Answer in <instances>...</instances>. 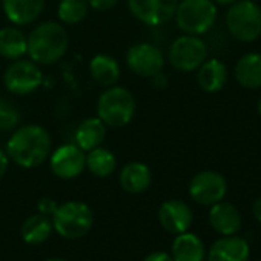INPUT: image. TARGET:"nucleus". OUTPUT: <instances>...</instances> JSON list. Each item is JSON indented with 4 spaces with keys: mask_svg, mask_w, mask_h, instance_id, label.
<instances>
[{
    "mask_svg": "<svg viewBox=\"0 0 261 261\" xmlns=\"http://www.w3.org/2000/svg\"><path fill=\"white\" fill-rule=\"evenodd\" d=\"M53 140L48 130L40 124L17 127L7 142V154L11 162L25 169L42 166L51 155Z\"/></svg>",
    "mask_w": 261,
    "mask_h": 261,
    "instance_id": "nucleus-1",
    "label": "nucleus"
},
{
    "mask_svg": "<svg viewBox=\"0 0 261 261\" xmlns=\"http://www.w3.org/2000/svg\"><path fill=\"white\" fill-rule=\"evenodd\" d=\"M27 54L37 65H54L68 51L69 39L62 23L43 22L36 27L27 37Z\"/></svg>",
    "mask_w": 261,
    "mask_h": 261,
    "instance_id": "nucleus-2",
    "label": "nucleus"
},
{
    "mask_svg": "<svg viewBox=\"0 0 261 261\" xmlns=\"http://www.w3.org/2000/svg\"><path fill=\"white\" fill-rule=\"evenodd\" d=\"M136 115V98L123 86H108L97 100V117L109 127H123Z\"/></svg>",
    "mask_w": 261,
    "mask_h": 261,
    "instance_id": "nucleus-3",
    "label": "nucleus"
},
{
    "mask_svg": "<svg viewBox=\"0 0 261 261\" xmlns=\"http://www.w3.org/2000/svg\"><path fill=\"white\" fill-rule=\"evenodd\" d=\"M224 25L235 40L252 43L261 37V7L252 0H237L227 7Z\"/></svg>",
    "mask_w": 261,
    "mask_h": 261,
    "instance_id": "nucleus-4",
    "label": "nucleus"
},
{
    "mask_svg": "<svg viewBox=\"0 0 261 261\" xmlns=\"http://www.w3.org/2000/svg\"><path fill=\"white\" fill-rule=\"evenodd\" d=\"M218 17L217 5L212 0H178L174 14L180 31L191 36H203L209 33Z\"/></svg>",
    "mask_w": 261,
    "mask_h": 261,
    "instance_id": "nucleus-5",
    "label": "nucleus"
},
{
    "mask_svg": "<svg viewBox=\"0 0 261 261\" xmlns=\"http://www.w3.org/2000/svg\"><path fill=\"white\" fill-rule=\"evenodd\" d=\"M54 230L65 240H79L85 237L94 224L92 209L83 201H65L57 206L51 217Z\"/></svg>",
    "mask_w": 261,
    "mask_h": 261,
    "instance_id": "nucleus-6",
    "label": "nucleus"
},
{
    "mask_svg": "<svg viewBox=\"0 0 261 261\" xmlns=\"http://www.w3.org/2000/svg\"><path fill=\"white\" fill-rule=\"evenodd\" d=\"M169 63L183 72H192L207 59V45L200 36L185 34L175 39L168 53Z\"/></svg>",
    "mask_w": 261,
    "mask_h": 261,
    "instance_id": "nucleus-7",
    "label": "nucleus"
},
{
    "mask_svg": "<svg viewBox=\"0 0 261 261\" xmlns=\"http://www.w3.org/2000/svg\"><path fill=\"white\" fill-rule=\"evenodd\" d=\"M43 74L31 59H17L7 68L4 74L5 88L16 95H28L42 86Z\"/></svg>",
    "mask_w": 261,
    "mask_h": 261,
    "instance_id": "nucleus-8",
    "label": "nucleus"
},
{
    "mask_svg": "<svg viewBox=\"0 0 261 261\" xmlns=\"http://www.w3.org/2000/svg\"><path fill=\"white\" fill-rule=\"evenodd\" d=\"M126 65L136 75L152 79L163 71L165 56L152 43H136L126 51Z\"/></svg>",
    "mask_w": 261,
    "mask_h": 261,
    "instance_id": "nucleus-9",
    "label": "nucleus"
},
{
    "mask_svg": "<svg viewBox=\"0 0 261 261\" xmlns=\"http://www.w3.org/2000/svg\"><path fill=\"white\" fill-rule=\"evenodd\" d=\"M227 192V181L217 171H201L189 181L191 198L201 206H212L221 201Z\"/></svg>",
    "mask_w": 261,
    "mask_h": 261,
    "instance_id": "nucleus-10",
    "label": "nucleus"
},
{
    "mask_svg": "<svg viewBox=\"0 0 261 261\" xmlns=\"http://www.w3.org/2000/svg\"><path fill=\"white\" fill-rule=\"evenodd\" d=\"M51 172L62 180H72L86 169V152L75 143L62 145L49 155Z\"/></svg>",
    "mask_w": 261,
    "mask_h": 261,
    "instance_id": "nucleus-11",
    "label": "nucleus"
},
{
    "mask_svg": "<svg viewBox=\"0 0 261 261\" xmlns=\"http://www.w3.org/2000/svg\"><path fill=\"white\" fill-rule=\"evenodd\" d=\"M178 0H127L129 11L148 27H160L174 19Z\"/></svg>",
    "mask_w": 261,
    "mask_h": 261,
    "instance_id": "nucleus-12",
    "label": "nucleus"
},
{
    "mask_svg": "<svg viewBox=\"0 0 261 261\" xmlns=\"http://www.w3.org/2000/svg\"><path fill=\"white\" fill-rule=\"evenodd\" d=\"M159 221L162 227L174 235L188 232L194 221V212L189 204L181 200H166L159 209Z\"/></svg>",
    "mask_w": 261,
    "mask_h": 261,
    "instance_id": "nucleus-13",
    "label": "nucleus"
},
{
    "mask_svg": "<svg viewBox=\"0 0 261 261\" xmlns=\"http://www.w3.org/2000/svg\"><path fill=\"white\" fill-rule=\"evenodd\" d=\"M206 258L207 261H249L250 247L244 238L226 235L211 246Z\"/></svg>",
    "mask_w": 261,
    "mask_h": 261,
    "instance_id": "nucleus-14",
    "label": "nucleus"
},
{
    "mask_svg": "<svg viewBox=\"0 0 261 261\" xmlns=\"http://www.w3.org/2000/svg\"><path fill=\"white\" fill-rule=\"evenodd\" d=\"M2 8L13 25L25 27L40 17L45 0H2Z\"/></svg>",
    "mask_w": 261,
    "mask_h": 261,
    "instance_id": "nucleus-15",
    "label": "nucleus"
},
{
    "mask_svg": "<svg viewBox=\"0 0 261 261\" xmlns=\"http://www.w3.org/2000/svg\"><path fill=\"white\" fill-rule=\"evenodd\" d=\"M209 223L212 229L223 237L235 235L241 229V214L232 203L221 200L211 206Z\"/></svg>",
    "mask_w": 261,
    "mask_h": 261,
    "instance_id": "nucleus-16",
    "label": "nucleus"
},
{
    "mask_svg": "<svg viewBox=\"0 0 261 261\" xmlns=\"http://www.w3.org/2000/svg\"><path fill=\"white\" fill-rule=\"evenodd\" d=\"M229 80L227 66L218 59H206L197 69V83L207 94L220 92Z\"/></svg>",
    "mask_w": 261,
    "mask_h": 261,
    "instance_id": "nucleus-17",
    "label": "nucleus"
},
{
    "mask_svg": "<svg viewBox=\"0 0 261 261\" xmlns=\"http://www.w3.org/2000/svg\"><path fill=\"white\" fill-rule=\"evenodd\" d=\"M118 181L126 192L142 194L149 189L152 183V172L149 166L142 162H129L121 168Z\"/></svg>",
    "mask_w": 261,
    "mask_h": 261,
    "instance_id": "nucleus-18",
    "label": "nucleus"
},
{
    "mask_svg": "<svg viewBox=\"0 0 261 261\" xmlns=\"http://www.w3.org/2000/svg\"><path fill=\"white\" fill-rule=\"evenodd\" d=\"M237 83L244 89L261 88V53H247L241 56L233 68Z\"/></svg>",
    "mask_w": 261,
    "mask_h": 261,
    "instance_id": "nucleus-19",
    "label": "nucleus"
},
{
    "mask_svg": "<svg viewBox=\"0 0 261 261\" xmlns=\"http://www.w3.org/2000/svg\"><path fill=\"white\" fill-rule=\"evenodd\" d=\"M171 256L174 261H204L206 247L200 237L191 232H183L175 237Z\"/></svg>",
    "mask_w": 261,
    "mask_h": 261,
    "instance_id": "nucleus-20",
    "label": "nucleus"
},
{
    "mask_svg": "<svg viewBox=\"0 0 261 261\" xmlns=\"http://www.w3.org/2000/svg\"><path fill=\"white\" fill-rule=\"evenodd\" d=\"M105 137L106 124L98 117L85 118L75 129V145L85 152H89L91 149L101 146Z\"/></svg>",
    "mask_w": 261,
    "mask_h": 261,
    "instance_id": "nucleus-21",
    "label": "nucleus"
},
{
    "mask_svg": "<svg viewBox=\"0 0 261 261\" xmlns=\"http://www.w3.org/2000/svg\"><path fill=\"white\" fill-rule=\"evenodd\" d=\"M54 227H53V221L49 217L43 215V214H34L31 217H28L20 227V237L27 244H42L45 243L51 233H53Z\"/></svg>",
    "mask_w": 261,
    "mask_h": 261,
    "instance_id": "nucleus-22",
    "label": "nucleus"
},
{
    "mask_svg": "<svg viewBox=\"0 0 261 261\" xmlns=\"http://www.w3.org/2000/svg\"><path fill=\"white\" fill-rule=\"evenodd\" d=\"M120 65L118 62L108 54H97L89 62L91 77L101 86H112L120 79Z\"/></svg>",
    "mask_w": 261,
    "mask_h": 261,
    "instance_id": "nucleus-23",
    "label": "nucleus"
},
{
    "mask_svg": "<svg viewBox=\"0 0 261 261\" xmlns=\"http://www.w3.org/2000/svg\"><path fill=\"white\" fill-rule=\"evenodd\" d=\"M27 36L17 27H5L0 30V56L8 60H17L27 54Z\"/></svg>",
    "mask_w": 261,
    "mask_h": 261,
    "instance_id": "nucleus-24",
    "label": "nucleus"
},
{
    "mask_svg": "<svg viewBox=\"0 0 261 261\" xmlns=\"http://www.w3.org/2000/svg\"><path fill=\"white\" fill-rule=\"evenodd\" d=\"M86 168L92 175L105 178L114 174L117 168V159L109 149L98 146L86 152Z\"/></svg>",
    "mask_w": 261,
    "mask_h": 261,
    "instance_id": "nucleus-25",
    "label": "nucleus"
},
{
    "mask_svg": "<svg viewBox=\"0 0 261 261\" xmlns=\"http://www.w3.org/2000/svg\"><path fill=\"white\" fill-rule=\"evenodd\" d=\"M89 13L88 0H60L57 7L59 20L65 25H77L86 19Z\"/></svg>",
    "mask_w": 261,
    "mask_h": 261,
    "instance_id": "nucleus-26",
    "label": "nucleus"
},
{
    "mask_svg": "<svg viewBox=\"0 0 261 261\" xmlns=\"http://www.w3.org/2000/svg\"><path fill=\"white\" fill-rule=\"evenodd\" d=\"M20 123L19 109L5 98H0V130L16 129Z\"/></svg>",
    "mask_w": 261,
    "mask_h": 261,
    "instance_id": "nucleus-27",
    "label": "nucleus"
},
{
    "mask_svg": "<svg viewBox=\"0 0 261 261\" xmlns=\"http://www.w3.org/2000/svg\"><path fill=\"white\" fill-rule=\"evenodd\" d=\"M57 206H59V204H57L53 198H48V197L42 198V200L37 203V209H39V212H40V214H43V215H46V217H53V214L56 212Z\"/></svg>",
    "mask_w": 261,
    "mask_h": 261,
    "instance_id": "nucleus-28",
    "label": "nucleus"
},
{
    "mask_svg": "<svg viewBox=\"0 0 261 261\" xmlns=\"http://www.w3.org/2000/svg\"><path fill=\"white\" fill-rule=\"evenodd\" d=\"M88 4L95 11H108L118 4V0H88Z\"/></svg>",
    "mask_w": 261,
    "mask_h": 261,
    "instance_id": "nucleus-29",
    "label": "nucleus"
},
{
    "mask_svg": "<svg viewBox=\"0 0 261 261\" xmlns=\"http://www.w3.org/2000/svg\"><path fill=\"white\" fill-rule=\"evenodd\" d=\"M143 261H174V259H172V256L169 253L159 250V252H152V253L146 255L143 258Z\"/></svg>",
    "mask_w": 261,
    "mask_h": 261,
    "instance_id": "nucleus-30",
    "label": "nucleus"
},
{
    "mask_svg": "<svg viewBox=\"0 0 261 261\" xmlns=\"http://www.w3.org/2000/svg\"><path fill=\"white\" fill-rule=\"evenodd\" d=\"M8 166H10V157L5 151L0 149V180H2L4 175L7 174Z\"/></svg>",
    "mask_w": 261,
    "mask_h": 261,
    "instance_id": "nucleus-31",
    "label": "nucleus"
},
{
    "mask_svg": "<svg viewBox=\"0 0 261 261\" xmlns=\"http://www.w3.org/2000/svg\"><path fill=\"white\" fill-rule=\"evenodd\" d=\"M252 212H253V217L261 223V197H259V198H256V200L253 201Z\"/></svg>",
    "mask_w": 261,
    "mask_h": 261,
    "instance_id": "nucleus-32",
    "label": "nucleus"
},
{
    "mask_svg": "<svg viewBox=\"0 0 261 261\" xmlns=\"http://www.w3.org/2000/svg\"><path fill=\"white\" fill-rule=\"evenodd\" d=\"M212 2H214L217 7H230L232 4L237 2V0H212Z\"/></svg>",
    "mask_w": 261,
    "mask_h": 261,
    "instance_id": "nucleus-33",
    "label": "nucleus"
},
{
    "mask_svg": "<svg viewBox=\"0 0 261 261\" xmlns=\"http://www.w3.org/2000/svg\"><path fill=\"white\" fill-rule=\"evenodd\" d=\"M256 111H258V115L261 117V97H259V100H258V105H256Z\"/></svg>",
    "mask_w": 261,
    "mask_h": 261,
    "instance_id": "nucleus-34",
    "label": "nucleus"
},
{
    "mask_svg": "<svg viewBox=\"0 0 261 261\" xmlns=\"http://www.w3.org/2000/svg\"><path fill=\"white\" fill-rule=\"evenodd\" d=\"M46 261H66V259H63V258H49Z\"/></svg>",
    "mask_w": 261,
    "mask_h": 261,
    "instance_id": "nucleus-35",
    "label": "nucleus"
},
{
    "mask_svg": "<svg viewBox=\"0 0 261 261\" xmlns=\"http://www.w3.org/2000/svg\"><path fill=\"white\" fill-rule=\"evenodd\" d=\"M252 2H259V0H252Z\"/></svg>",
    "mask_w": 261,
    "mask_h": 261,
    "instance_id": "nucleus-36",
    "label": "nucleus"
}]
</instances>
